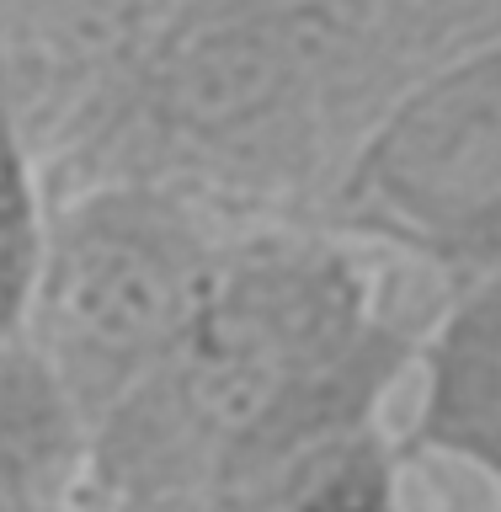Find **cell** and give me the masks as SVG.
<instances>
[{"mask_svg":"<svg viewBox=\"0 0 501 512\" xmlns=\"http://www.w3.org/2000/svg\"><path fill=\"white\" fill-rule=\"evenodd\" d=\"M501 0H182L75 150L96 176H150L203 203H331L374 128Z\"/></svg>","mask_w":501,"mask_h":512,"instance_id":"cell-1","label":"cell"},{"mask_svg":"<svg viewBox=\"0 0 501 512\" xmlns=\"http://www.w3.org/2000/svg\"><path fill=\"white\" fill-rule=\"evenodd\" d=\"M406 358L374 272L331 230L235 235L187 336L91 427V475L134 507L219 502L288 448L374 422Z\"/></svg>","mask_w":501,"mask_h":512,"instance_id":"cell-2","label":"cell"},{"mask_svg":"<svg viewBox=\"0 0 501 512\" xmlns=\"http://www.w3.org/2000/svg\"><path fill=\"white\" fill-rule=\"evenodd\" d=\"M230 240L214 203L150 176H96L48 208L27 347L91 427L187 336Z\"/></svg>","mask_w":501,"mask_h":512,"instance_id":"cell-3","label":"cell"},{"mask_svg":"<svg viewBox=\"0 0 501 512\" xmlns=\"http://www.w3.org/2000/svg\"><path fill=\"white\" fill-rule=\"evenodd\" d=\"M326 224L464 278L501 262V32L432 70L374 128Z\"/></svg>","mask_w":501,"mask_h":512,"instance_id":"cell-4","label":"cell"},{"mask_svg":"<svg viewBox=\"0 0 501 512\" xmlns=\"http://www.w3.org/2000/svg\"><path fill=\"white\" fill-rule=\"evenodd\" d=\"M416 443L464 459L501 491V262L464 278L422 347Z\"/></svg>","mask_w":501,"mask_h":512,"instance_id":"cell-5","label":"cell"},{"mask_svg":"<svg viewBox=\"0 0 501 512\" xmlns=\"http://www.w3.org/2000/svg\"><path fill=\"white\" fill-rule=\"evenodd\" d=\"M91 480V422L27 342L0 352V512H70Z\"/></svg>","mask_w":501,"mask_h":512,"instance_id":"cell-6","label":"cell"},{"mask_svg":"<svg viewBox=\"0 0 501 512\" xmlns=\"http://www.w3.org/2000/svg\"><path fill=\"white\" fill-rule=\"evenodd\" d=\"M38 160V144L27 139L6 80H0V352L27 342L32 299H38L48 246V198Z\"/></svg>","mask_w":501,"mask_h":512,"instance_id":"cell-7","label":"cell"}]
</instances>
